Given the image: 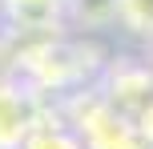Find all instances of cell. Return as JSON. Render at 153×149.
Returning <instances> with one entry per match:
<instances>
[{"label":"cell","mask_w":153,"mask_h":149,"mask_svg":"<svg viewBox=\"0 0 153 149\" xmlns=\"http://www.w3.org/2000/svg\"><path fill=\"white\" fill-rule=\"evenodd\" d=\"M105 61L109 53L93 36L73 28H53V32H40L36 44L24 53V81L40 97H65L73 89L97 85Z\"/></svg>","instance_id":"obj_1"},{"label":"cell","mask_w":153,"mask_h":149,"mask_svg":"<svg viewBox=\"0 0 153 149\" xmlns=\"http://www.w3.org/2000/svg\"><path fill=\"white\" fill-rule=\"evenodd\" d=\"M56 109L65 113V121L81 133L85 149H153L149 137L141 133L137 117L113 109V105L101 97L97 85L73 89L65 97H53Z\"/></svg>","instance_id":"obj_2"},{"label":"cell","mask_w":153,"mask_h":149,"mask_svg":"<svg viewBox=\"0 0 153 149\" xmlns=\"http://www.w3.org/2000/svg\"><path fill=\"white\" fill-rule=\"evenodd\" d=\"M97 89L113 109L137 117L153 97V56H129V53H109L105 69L97 77Z\"/></svg>","instance_id":"obj_3"},{"label":"cell","mask_w":153,"mask_h":149,"mask_svg":"<svg viewBox=\"0 0 153 149\" xmlns=\"http://www.w3.org/2000/svg\"><path fill=\"white\" fill-rule=\"evenodd\" d=\"M48 97H40L28 81L0 77V149H20L28 129L40 121Z\"/></svg>","instance_id":"obj_4"},{"label":"cell","mask_w":153,"mask_h":149,"mask_svg":"<svg viewBox=\"0 0 153 149\" xmlns=\"http://www.w3.org/2000/svg\"><path fill=\"white\" fill-rule=\"evenodd\" d=\"M20 149H85L81 133L65 121V113L56 109V101L48 97L45 113H40V121L28 129V137L20 141Z\"/></svg>","instance_id":"obj_5"},{"label":"cell","mask_w":153,"mask_h":149,"mask_svg":"<svg viewBox=\"0 0 153 149\" xmlns=\"http://www.w3.org/2000/svg\"><path fill=\"white\" fill-rule=\"evenodd\" d=\"M121 20V4L117 0H65V24L73 32H109Z\"/></svg>","instance_id":"obj_6"},{"label":"cell","mask_w":153,"mask_h":149,"mask_svg":"<svg viewBox=\"0 0 153 149\" xmlns=\"http://www.w3.org/2000/svg\"><path fill=\"white\" fill-rule=\"evenodd\" d=\"M121 4V20H117V28H125L129 36L145 40L153 48V0H117Z\"/></svg>","instance_id":"obj_7"},{"label":"cell","mask_w":153,"mask_h":149,"mask_svg":"<svg viewBox=\"0 0 153 149\" xmlns=\"http://www.w3.org/2000/svg\"><path fill=\"white\" fill-rule=\"evenodd\" d=\"M137 125H141V133L149 137V145H153V97H149V105L137 113Z\"/></svg>","instance_id":"obj_8"}]
</instances>
